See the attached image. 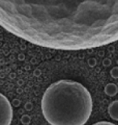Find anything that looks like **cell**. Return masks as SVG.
I'll use <instances>...</instances> for the list:
<instances>
[{"label":"cell","instance_id":"2","mask_svg":"<svg viewBox=\"0 0 118 125\" xmlns=\"http://www.w3.org/2000/svg\"><path fill=\"white\" fill-rule=\"evenodd\" d=\"M92 107L91 94L86 87L70 80L50 84L41 100L42 113L51 125H84Z\"/></svg>","mask_w":118,"mask_h":125},{"label":"cell","instance_id":"1","mask_svg":"<svg viewBox=\"0 0 118 125\" xmlns=\"http://www.w3.org/2000/svg\"><path fill=\"white\" fill-rule=\"evenodd\" d=\"M0 26L49 49L96 48L118 41V0H0Z\"/></svg>","mask_w":118,"mask_h":125},{"label":"cell","instance_id":"6","mask_svg":"<svg viewBox=\"0 0 118 125\" xmlns=\"http://www.w3.org/2000/svg\"><path fill=\"white\" fill-rule=\"evenodd\" d=\"M111 75L114 78H118V67H114L111 71Z\"/></svg>","mask_w":118,"mask_h":125},{"label":"cell","instance_id":"4","mask_svg":"<svg viewBox=\"0 0 118 125\" xmlns=\"http://www.w3.org/2000/svg\"><path fill=\"white\" fill-rule=\"evenodd\" d=\"M108 112L112 119L118 121V100L113 101L109 105L108 108Z\"/></svg>","mask_w":118,"mask_h":125},{"label":"cell","instance_id":"3","mask_svg":"<svg viewBox=\"0 0 118 125\" xmlns=\"http://www.w3.org/2000/svg\"><path fill=\"white\" fill-rule=\"evenodd\" d=\"M13 118V110L11 102L6 96L0 93V125H11Z\"/></svg>","mask_w":118,"mask_h":125},{"label":"cell","instance_id":"7","mask_svg":"<svg viewBox=\"0 0 118 125\" xmlns=\"http://www.w3.org/2000/svg\"><path fill=\"white\" fill-rule=\"evenodd\" d=\"M92 125H116L112 123H110V122H107V121H100V122H97Z\"/></svg>","mask_w":118,"mask_h":125},{"label":"cell","instance_id":"5","mask_svg":"<svg viewBox=\"0 0 118 125\" xmlns=\"http://www.w3.org/2000/svg\"><path fill=\"white\" fill-rule=\"evenodd\" d=\"M104 92L108 96L113 97L118 93V88L115 84L110 83V84H108L107 85L105 86Z\"/></svg>","mask_w":118,"mask_h":125}]
</instances>
